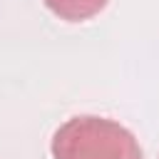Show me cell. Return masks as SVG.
I'll return each mask as SVG.
<instances>
[{"label": "cell", "mask_w": 159, "mask_h": 159, "mask_svg": "<svg viewBox=\"0 0 159 159\" xmlns=\"http://www.w3.org/2000/svg\"><path fill=\"white\" fill-rule=\"evenodd\" d=\"M55 159H144L137 137L114 119L80 114L52 134Z\"/></svg>", "instance_id": "1"}, {"label": "cell", "mask_w": 159, "mask_h": 159, "mask_svg": "<svg viewBox=\"0 0 159 159\" xmlns=\"http://www.w3.org/2000/svg\"><path fill=\"white\" fill-rule=\"evenodd\" d=\"M45 5L60 20L82 22V20H89L97 12H102L104 5H107V0H45Z\"/></svg>", "instance_id": "2"}]
</instances>
